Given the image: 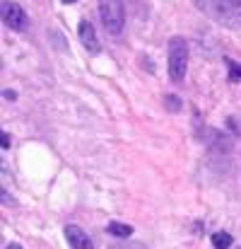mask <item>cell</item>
Masks as SVG:
<instances>
[{
	"label": "cell",
	"instance_id": "cell-13",
	"mask_svg": "<svg viewBox=\"0 0 241 249\" xmlns=\"http://www.w3.org/2000/svg\"><path fill=\"white\" fill-rule=\"evenodd\" d=\"M2 97H5V99H15V97H17V94H15V92H12V89H5V92H2Z\"/></svg>",
	"mask_w": 241,
	"mask_h": 249
},
{
	"label": "cell",
	"instance_id": "cell-9",
	"mask_svg": "<svg viewBox=\"0 0 241 249\" xmlns=\"http://www.w3.org/2000/svg\"><path fill=\"white\" fill-rule=\"evenodd\" d=\"M164 104H166L171 111H178V109H181V102H178V97H174V94H166V97H164Z\"/></svg>",
	"mask_w": 241,
	"mask_h": 249
},
{
	"label": "cell",
	"instance_id": "cell-16",
	"mask_svg": "<svg viewBox=\"0 0 241 249\" xmlns=\"http://www.w3.org/2000/svg\"><path fill=\"white\" fill-rule=\"evenodd\" d=\"M200 2H203V0H200Z\"/></svg>",
	"mask_w": 241,
	"mask_h": 249
},
{
	"label": "cell",
	"instance_id": "cell-15",
	"mask_svg": "<svg viewBox=\"0 0 241 249\" xmlns=\"http://www.w3.org/2000/svg\"><path fill=\"white\" fill-rule=\"evenodd\" d=\"M63 2H65V5H73V2H78V0H63Z\"/></svg>",
	"mask_w": 241,
	"mask_h": 249
},
{
	"label": "cell",
	"instance_id": "cell-3",
	"mask_svg": "<svg viewBox=\"0 0 241 249\" xmlns=\"http://www.w3.org/2000/svg\"><path fill=\"white\" fill-rule=\"evenodd\" d=\"M0 12H2V22H5V27H10V29H15V32H22V29L27 27V12H24L17 2H12V0H2Z\"/></svg>",
	"mask_w": 241,
	"mask_h": 249
},
{
	"label": "cell",
	"instance_id": "cell-1",
	"mask_svg": "<svg viewBox=\"0 0 241 249\" xmlns=\"http://www.w3.org/2000/svg\"><path fill=\"white\" fill-rule=\"evenodd\" d=\"M169 78L171 83H183L188 71V44L181 36H174L169 41Z\"/></svg>",
	"mask_w": 241,
	"mask_h": 249
},
{
	"label": "cell",
	"instance_id": "cell-12",
	"mask_svg": "<svg viewBox=\"0 0 241 249\" xmlns=\"http://www.w3.org/2000/svg\"><path fill=\"white\" fill-rule=\"evenodd\" d=\"M7 148H10V136L2 131V150H7Z\"/></svg>",
	"mask_w": 241,
	"mask_h": 249
},
{
	"label": "cell",
	"instance_id": "cell-7",
	"mask_svg": "<svg viewBox=\"0 0 241 249\" xmlns=\"http://www.w3.org/2000/svg\"><path fill=\"white\" fill-rule=\"evenodd\" d=\"M232 242H234V240H232L229 232H215V235H212V247L215 249H229Z\"/></svg>",
	"mask_w": 241,
	"mask_h": 249
},
{
	"label": "cell",
	"instance_id": "cell-2",
	"mask_svg": "<svg viewBox=\"0 0 241 249\" xmlns=\"http://www.w3.org/2000/svg\"><path fill=\"white\" fill-rule=\"evenodd\" d=\"M99 17L104 22V29L113 36L123 32L126 24V7L123 0H99Z\"/></svg>",
	"mask_w": 241,
	"mask_h": 249
},
{
	"label": "cell",
	"instance_id": "cell-10",
	"mask_svg": "<svg viewBox=\"0 0 241 249\" xmlns=\"http://www.w3.org/2000/svg\"><path fill=\"white\" fill-rule=\"evenodd\" d=\"M111 249H147L140 242H126V245H111Z\"/></svg>",
	"mask_w": 241,
	"mask_h": 249
},
{
	"label": "cell",
	"instance_id": "cell-8",
	"mask_svg": "<svg viewBox=\"0 0 241 249\" xmlns=\"http://www.w3.org/2000/svg\"><path fill=\"white\" fill-rule=\"evenodd\" d=\"M227 66H229V80H232V83H237V80L241 78V66H237V63H234V61H229V58H227Z\"/></svg>",
	"mask_w": 241,
	"mask_h": 249
},
{
	"label": "cell",
	"instance_id": "cell-5",
	"mask_svg": "<svg viewBox=\"0 0 241 249\" xmlns=\"http://www.w3.org/2000/svg\"><path fill=\"white\" fill-rule=\"evenodd\" d=\"M65 240L73 249H94L92 240L87 237V232L78 225H65Z\"/></svg>",
	"mask_w": 241,
	"mask_h": 249
},
{
	"label": "cell",
	"instance_id": "cell-14",
	"mask_svg": "<svg viewBox=\"0 0 241 249\" xmlns=\"http://www.w3.org/2000/svg\"><path fill=\"white\" fill-rule=\"evenodd\" d=\"M5 249H22V247H19V245H7Z\"/></svg>",
	"mask_w": 241,
	"mask_h": 249
},
{
	"label": "cell",
	"instance_id": "cell-4",
	"mask_svg": "<svg viewBox=\"0 0 241 249\" xmlns=\"http://www.w3.org/2000/svg\"><path fill=\"white\" fill-rule=\"evenodd\" d=\"M78 34H80L82 46H84L89 53H99L101 44H99V39H96V32H94V24H92L89 19H82V22H80V27H78Z\"/></svg>",
	"mask_w": 241,
	"mask_h": 249
},
{
	"label": "cell",
	"instance_id": "cell-11",
	"mask_svg": "<svg viewBox=\"0 0 241 249\" xmlns=\"http://www.w3.org/2000/svg\"><path fill=\"white\" fill-rule=\"evenodd\" d=\"M220 5H222L225 10H229V7H239L241 0H220Z\"/></svg>",
	"mask_w": 241,
	"mask_h": 249
},
{
	"label": "cell",
	"instance_id": "cell-6",
	"mask_svg": "<svg viewBox=\"0 0 241 249\" xmlns=\"http://www.w3.org/2000/svg\"><path fill=\"white\" fill-rule=\"evenodd\" d=\"M106 232L113 235V237H130V235H133V228L126 225V223H116V220H113V223L106 225Z\"/></svg>",
	"mask_w": 241,
	"mask_h": 249
}]
</instances>
